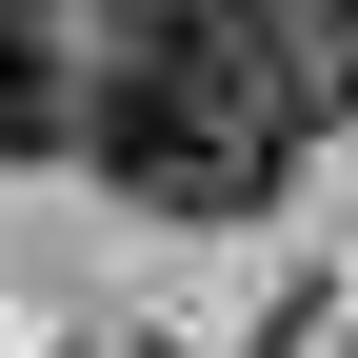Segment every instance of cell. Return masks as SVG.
<instances>
[{
	"instance_id": "6da1fadb",
	"label": "cell",
	"mask_w": 358,
	"mask_h": 358,
	"mask_svg": "<svg viewBox=\"0 0 358 358\" xmlns=\"http://www.w3.org/2000/svg\"><path fill=\"white\" fill-rule=\"evenodd\" d=\"M80 159H100L120 199H159V219H259L279 159H299L279 20H239V0H140V40H120L100 100H80Z\"/></svg>"
},
{
	"instance_id": "7a4b0ae2",
	"label": "cell",
	"mask_w": 358,
	"mask_h": 358,
	"mask_svg": "<svg viewBox=\"0 0 358 358\" xmlns=\"http://www.w3.org/2000/svg\"><path fill=\"white\" fill-rule=\"evenodd\" d=\"M80 100H100V80H60L40 0H0V159H60V140H80Z\"/></svg>"
}]
</instances>
